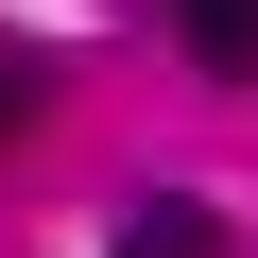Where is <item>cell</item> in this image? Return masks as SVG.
I'll return each mask as SVG.
<instances>
[{
	"mask_svg": "<svg viewBox=\"0 0 258 258\" xmlns=\"http://www.w3.org/2000/svg\"><path fill=\"white\" fill-rule=\"evenodd\" d=\"M35 103H52V52H18V35H0V138H18Z\"/></svg>",
	"mask_w": 258,
	"mask_h": 258,
	"instance_id": "cell-3",
	"label": "cell"
},
{
	"mask_svg": "<svg viewBox=\"0 0 258 258\" xmlns=\"http://www.w3.org/2000/svg\"><path fill=\"white\" fill-rule=\"evenodd\" d=\"M103 258H241V241H224V207H189V189H138V207L103 224Z\"/></svg>",
	"mask_w": 258,
	"mask_h": 258,
	"instance_id": "cell-1",
	"label": "cell"
},
{
	"mask_svg": "<svg viewBox=\"0 0 258 258\" xmlns=\"http://www.w3.org/2000/svg\"><path fill=\"white\" fill-rule=\"evenodd\" d=\"M172 35H189L207 69H258V0H172Z\"/></svg>",
	"mask_w": 258,
	"mask_h": 258,
	"instance_id": "cell-2",
	"label": "cell"
}]
</instances>
